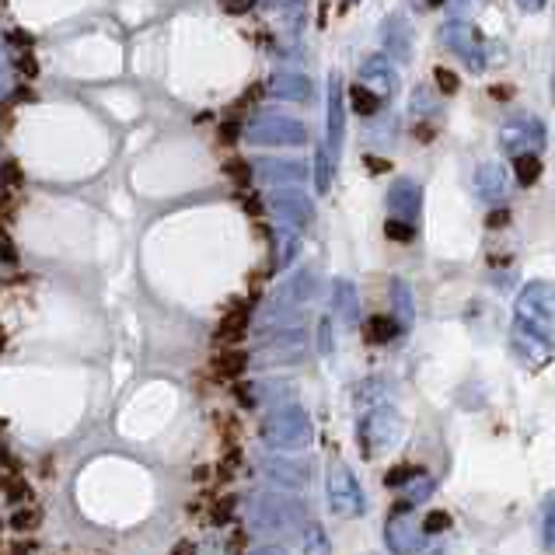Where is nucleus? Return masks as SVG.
Returning a JSON list of instances; mask_svg holds the SVG:
<instances>
[{
  "label": "nucleus",
  "mask_w": 555,
  "mask_h": 555,
  "mask_svg": "<svg viewBox=\"0 0 555 555\" xmlns=\"http://www.w3.org/2000/svg\"><path fill=\"white\" fill-rule=\"evenodd\" d=\"M259 440L280 454L304 451V447L315 440V423H311V416L297 402H283L262 416Z\"/></svg>",
  "instance_id": "1"
},
{
  "label": "nucleus",
  "mask_w": 555,
  "mask_h": 555,
  "mask_svg": "<svg viewBox=\"0 0 555 555\" xmlns=\"http://www.w3.org/2000/svg\"><path fill=\"white\" fill-rule=\"evenodd\" d=\"M252 521L266 535H287L308 517H304V507L294 493H259L252 503Z\"/></svg>",
  "instance_id": "2"
},
{
  "label": "nucleus",
  "mask_w": 555,
  "mask_h": 555,
  "mask_svg": "<svg viewBox=\"0 0 555 555\" xmlns=\"http://www.w3.org/2000/svg\"><path fill=\"white\" fill-rule=\"evenodd\" d=\"M398 437H402V412L391 402L370 405L364 419H360V447H364L367 458H377L388 447H395Z\"/></svg>",
  "instance_id": "3"
},
{
  "label": "nucleus",
  "mask_w": 555,
  "mask_h": 555,
  "mask_svg": "<svg viewBox=\"0 0 555 555\" xmlns=\"http://www.w3.org/2000/svg\"><path fill=\"white\" fill-rule=\"evenodd\" d=\"M329 507L336 517H360L367 510L364 486L353 475V468L343 465V461L329 468Z\"/></svg>",
  "instance_id": "4"
},
{
  "label": "nucleus",
  "mask_w": 555,
  "mask_h": 555,
  "mask_svg": "<svg viewBox=\"0 0 555 555\" xmlns=\"http://www.w3.org/2000/svg\"><path fill=\"white\" fill-rule=\"evenodd\" d=\"M262 472H266V479L273 482V486L287 489V493H308L311 486V465L308 461H297V458H287V454H276V458H266L262 461Z\"/></svg>",
  "instance_id": "5"
},
{
  "label": "nucleus",
  "mask_w": 555,
  "mask_h": 555,
  "mask_svg": "<svg viewBox=\"0 0 555 555\" xmlns=\"http://www.w3.org/2000/svg\"><path fill=\"white\" fill-rule=\"evenodd\" d=\"M384 542L395 555H419L426 545V528L412 514H391L384 524Z\"/></svg>",
  "instance_id": "6"
},
{
  "label": "nucleus",
  "mask_w": 555,
  "mask_h": 555,
  "mask_svg": "<svg viewBox=\"0 0 555 555\" xmlns=\"http://www.w3.org/2000/svg\"><path fill=\"white\" fill-rule=\"evenodd\" d=\"M437 493V482L430 479L426 472H419V475H412L409 482L402 486V500L409 503V507H423L430 496Z\"/></svg>",
  "instance_id": "7"
},
{
  "label": "nucleus",
  "mask_w": 555,
  "mask_h": 555,
  "mask_svg": "<svg viewBox=\"0 0 555 555\" xmlns=\"http://www.w3.org/2000/svg\"><path fill=\"white\" fill-rule=\"evenodd\" d=\"M304 555H332V542L325 535L322 524L308 521L304 524Z\"/></svg>",
  "instance_id": "8"
},
{
  "label": "nucleus",
  "mask_w": 555,
  "mask_h": 555,
  "mask_svg": "<svg viewBox=\"0 0 555 555\" xmlns=\"http://www.w3.org/2000/svg\"><path fill=\"white\" fill-rule=\"evenodd\" d=\"M398 329H402V325L395 322V318H370L367 322V343H391V339L398 336Z\"/></svg>",
  "instance_id": "9"
},
{
  "label": "nucleus",
  "mask_w": 555,
  "mask_h": 555,
  "mask_svg": "<svg viewBox=\"0 0 555 555\" xmlns=\"http://www.w3.org/2000/svg\"><path fill=\"white\" fill-rule=\"evenodd\" d=\"M514 172H517V179H521V185H535L538 175H542V161L531 158V154H521V158L514 161Z\"/></svg>",
  "instance_id": "10"
},
{
  "label": "nucleus",
  "mask_w": 555,
  "mask_h": 555,
  "mask_svg": "<svg viewBox=\"0 0 555 555\" xmlns=\"http://www.w3.org/2000/svg\"><path fill=\"white\" fill-rule=\"evenodd\" d=\"M350 105H353V112H360V116H374V112H377V98L370 95L367 88H353L350 91Z\"/></svg>",
  "instance_id": "11"
},
{
  "label": "nucleus",
  "mask_w": 555,
  "mask_h": 555,
  "mask_svg": "<svg viewBox=\"0 0 555 555\" xmlns=\"http://www.w3.org/2000/svg\"><path fill=\"white\" fill-rule=\"evenodd\" d=\"M433 81H437V88L444 91V95H454V91H458V74H454V70H447V67L433 70Z\"/></svg>",
  "instance_id": "12"
},
{
  "label": "nucleus",
  "mask_w": 555,
  "mask_h": 555,
  "mask_svg": "<svg viewBox=\"0 0 555 555\" xmlns=\"http://www.w3.org/2000/svg\"><path fill=\"white\" fill-rule=\"evenodd\" d=\"M542 535H545V545H549V549H555V496H549V503H545Z\"/></svg>",
  "instance_id": "13"
},
{
  "label": "nucleus",
  "mask_w": 555,
  "mask_h": 555,
  "mask_svg": "<svg viewBox=\"0 0 555 555\" xmlns=\"http://www.w3.org/2000/svg\"><path fill=\"white\" fill-rule=\"evenodd\" d=\"M388 238L391 241H412L416 238V231H412V224H402V220H388Z\"/></svg>",
  "instance_id": "14"
},
{
  "label": "nucleus",
  "mask_w": 555,
  "mask_h": 555,
  "mask_svg": "<svg viewBox=\"0 0 555 555\" xmlns=\"http://www.w3.org/2000/svg\"><path fill=\"white\" fill-rule=\"evenodd\" d=\"M426 521H430V524H426V531H440V528H447V514H430V517H426Z\"/></svg>",
  "instance_id": "15"
},
{
  "label": "nucleus",
  "mask_w": 555,
  "mask_h": 555,
  "mask_svg": "<svg viewBox=\"0 0 555 555\" xmlns=\"http://www.w3.org/2000/svg\"><path fill=\"white\" fill-rule=\"evenodd\" d=\"M507 224V213H489V227H500Z\"/></svg>",
  "instance_id": "16"
},
{
  "label": "nucleus",
  "mask_w": 555,
  "mask_h": 555,
  "mask_svg": "<svg viewBox=\"0 0 555 555\" xmlns=\"http://www.w3.org/2000/svg\"><path fill=\"white\" fill-rule=\"evenodd\" d=\"M252 555H287L283 549H276V545H266V549H255Z\"/></svg>",
  "instance_id": "17"
},
{
  "label": "nucleus",
  "mask_w": 555,
  "mask_h": 555,
  "mask_svg": "<svg viewBox=\"0 0 555 555\" xmlns=\"http://www.w3.org/2000/svg\"><path fill=\"white\" fill-rule=\"evenodd\" d=\"M367 165L374 168V172H388V161H377V158H367Z\"/></svg>",
  "instance_id": "18"
},
{
  "label": "nucleus",
  "mask_w": 555,
  "mask_h": 555,
  "mask_svg": "<svg viewBox=\"0 0 555 555\" xmlns=\"http://www.w3.org/2000/svg\"><path fill=\"white\" fill-rule=\"evenodd\" d=\"M493 95H496V98H500V102H503V98H510V88H493Z\"/></svg>",
  "instance_id": "19"
},
{
  "label": "nucleus",
  "mask_w": 555,
  "mask_h": 555,
  "mask_svg": "<svg viewBox=\"0 0 555 555\" xmlns=\"http://www.w3.org/2000/svg\"><path fill=\"white\" fill-rule=\"evenodd\" d=\"M430 4H433V7H437V4H444V0H430Z\"/></svg>",
  "instance_id": "20"
}]
</instances>
